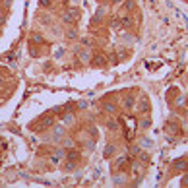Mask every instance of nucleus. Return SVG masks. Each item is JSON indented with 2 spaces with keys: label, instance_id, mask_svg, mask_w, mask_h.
Masks as SVG:
<instances>
[{
  "label": "nucleus",
  "instance_id": "nucleus-1",
  "mask_svg": "<svg viewBox=\"0 0 188 188\" xmlns=\"http://www.w3.org/2000/svg\"><path fill=\"white\" fill-rule=\"evenodd\" d=\"M78 18H80V14L76 12V10H70V12H68V14L64 16V21L72 23V21H76V20H78Z\"/></svg>",
  "mask_w": 188,
  "mask_h": 188
},
{
  "label": "nucleus",
  "instance_id": "nucleus-2",
  "mask_svg": "<svg viewBox=\"0 0 188 188\" xmlns=\"http://www.w3.org/2000/svg\"><path fill=\"white\" fill-rule=\"evenodd\" d=\"M115 155V145H107L105 148V157H113Z\"/></svg>",
  "mask_w": 188,
  "mask_h": 188
},
{
  "label": "nucleus",
  "instance_id": "nucleus-3",
  "mask_svg": "<svg viewBox=\"0 0 188 188\" xmlns=\"http://www.w3.org/2000/svg\"><path fill=\"white\" fill-rule=\"evenodd\" d=\"M107 126H109L110 130H117V122H115V120H109V122H107Z\"/></svg>",
  "mask_w": 188,
  "mask_h": 188
},
{
  "label": "nucleus",
  "instance_id": "nucleus-4",
  "mask_svg": "<svg viewBox=\"0 0 188 188\" xmlns=\"http://www.w3.org/2000/svg\"><path fill=\"white\" fill-rule=\"evenodd\" d=\"M132 103H134V99H132V97H126V107H128V109L132 107Z\"/></svg>",
  "mask_w": 188,
  "mask_h": 188
},
{
  "label": "nucleus",
  "instance_id": "nucleus-5",
  "mask_svg": "<svg viewBox=\"0 0 188 188\" xmlns=\"http://www.w3.org/2000/svg\"><path fill=\"white\" fill-rule=\"evenodd\" d=\"M105 110H109V113H115V107H113V105H105Z\"/></svg>",
  "mask_w": 188,
  "mask_h": 188
},
{
  "label": "nucleus",
  "instance_id": "nucleus-6",
  "mask_svg": "<svg viewBox=\"0 0 188 188\" xmlns=\"http://www.w3.org/2000/svg\"><path fill=\"white\" fill-rule=\"evenodd\" d=\"M182 184H184V186H188V175L184 176V178H182Z\"/></svg>",
  "mask_w": 188,
  "mask_h": 188
}]
</instances>
